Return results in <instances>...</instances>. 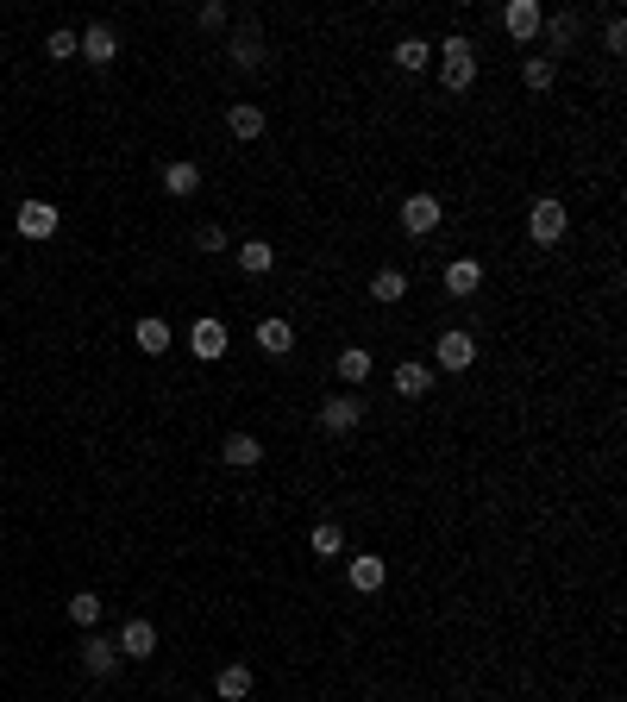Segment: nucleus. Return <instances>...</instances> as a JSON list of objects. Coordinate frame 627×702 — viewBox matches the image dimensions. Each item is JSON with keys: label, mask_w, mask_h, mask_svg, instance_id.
<instances>
[{"label": "nucleus", "mask_w": 627, "mask_h": 702, "mask_svg": "<svg viewBox=\"0 0 627 702\" xmlns=\"http://www.w3.org/2000/svg\"><path fill=\"white\" fill-rule=\"evenodd\" d=\"M439 220H446V207H439V195H408V201H402V232H414V239H427V232H439Z\"/></svg>", "instance_id": "nucleus-5"}, {"label": "nucleus", "mask_w": 627, "mask_h": 702, "mask_svg": "<svg viewBox=\"0 0 627 702\" xmlns=\"http://www.w3.org/2000/svg\"><path fill=\"white\" fill-rule=\"evenodd\" d=\"M226 132H232V138H258V132H264V107H258V101H232Z\"/></svg>", "instance_id": "nucleus-16"}, {"label": "nucleus", "mask_w": 627, "mask_h": 702, "mask_svg": "<svg viewBox=\"0 0 627 702\" xmlns=\"http://www.w3.org/2000/svg\"><path fill=\"white\" fill-rule=\"evenodd\" d=\"M383 583H389V565H383L377 552H358V558H352V590H358V596H377Z\"/></svg>", "instance_id": "nucleus-12"}, {"label": "nucleus", "mask_w": 627, "mask_h": 702, "mask_svg": "<svg viewBox=\"0 0 627 702\" xmlns=\"http://www.w3.org/2000/svg\"><path fill=\"white\" fill-rule=\"evenodd\" d=\"M540 32H546V44H552V51H571V44H577V32H584V13H552Z\"/></svg>", "instance_id": "nucleus-15"}, {"label": "nucleus", "mask_w": 627, "mask_h": 702, "mask_svg": "<svg viewBox=\"0 0 627 702\" xmlns=\"http://www.w3.org/2000/svg\"><path fill=\"white\" fill-rule=\"evenodd\" d=\"M226 19H232V13L220 7V0H207V7H201V26H207V32H220V26H226Z\"/></svg>", "instance_id": "nucleus-33"}, {"label": "nucleus", "mask_w": 627, "mask_h": 702, "mask_svg": "<svg viewBox=\"0 0 627 702\" xmlns=\"http://www.w3.org/2000/svg\"><path fill=\"white\" fill-rule=\"evenodd\" d=\"M396 63H402V69H427V63H433V44H427V38H402V44H396Z\"/></svg>", "instance_id": "nucleus-27"}, {"label": "nucleus", "mask_w": 627, "mask_h": 702, "mask_svg": "<svg viewBox=\"0 0 627 702\" xmlns=\"http://www.w3.org/2000/svg\"><path fill=\"white\" fill-rule=\"evenodd\" d=\"M164 189H170V195H195V189H201V170H195V163H189V157H176V163H164Z\"/></svg>", "instance_id": "nucleus-21"}, {"label": "nucleus", "mask_w": 627, "mask_h": 702, "mask_svg": "<svg viewBox=\"0 0 627 702\" xmlns=\"http://www.w3.org/2000/svg\"><path fill=\"white\" fill-rule=\"evenodd\" d=\"M427 389H433V370H427V364H396V395H408V402H421Z\"/></svg>", "instance_id": "nucleus-18"}, {"label": "nucleus", "mask_w": 627, "mask_h": 702, "mask_svg": "<svg viewBox=\"0 0 627 702\" xmlns=\"http://www.w3.org/2000/svg\"><path fill=\"white\" fill-rule=\"evenodd\" d=\"M439 82H446L452 95H464V88L477 82V51H471V38H446V44H439Z\"/></svg>", "instance_id": "nucleus-1"}, {"label": "nucleus", "mask_w": 627, "mask_h": 702, "mask_svg": "<svg viewBox=\"0 0 627 702\" xmlns=\"http://www.w3.org/2000/svg\"><path fill=\"white\" fill-rule=\"evenodd\" d=\"M138 351L164 358V351H170V320H157V314H145V320H138Z\"/></svg>", "instance_id": "nucleus-19"}, {"label": "nucleus", "mask_w": 627, "mask_h": 702, "mask_svg": "<svg viewBox=\"0 0 627 702\" xmlns=\"http://www.w3.org/2000/svg\"><path fill=\"white\" fill-rule=\"evenodd\" d=\"M521 82L533 88V95H546V88L559 82V63H552V57H527V63H521Z\"/></svg>", "instance_id": "nucleus-23"}, {"label": "nucleus", "mask_w": 627, "mask_h": 702, "mask_svg": "<svg viewBox=\"0 0 627 702\" xmlns=\"http://www.w3.org/2000/svg\"><path fill=\"white\" fill-rule=\"evenodd\" d=\"M189 351H195L201 364L226 358V320H214V314H207V320H195V326H189Z\"/></svg>", "instance_id": "nucleus-6"}, {"label": "nucleus", "mask_w": 627, "mask_h": 702, "mask_svg": "<svg viewBox=\"0 0 627 702\" xmlns=\"http://www.w3.org/2000/svg\"><path fill=\"white\" fill-rule=\"evenodd\" d=\"M69 621H76V627H95V621H101V596H95V590L69 596Z\"/></svg>", "instance_id": "nucleus-29"}, {"label": "nucleus", "mask_w": 627, "mask_h": 702, "mask_svg": "<svg viewBox=\"0 0 627 702\" xmlns=\"http://www.w3.org/2000/svg\"><path fill=\"white\" fill-rule=\"evenodd\" d=\"M565 201H533V214H527V239L533 245H559L565 239Z\"/></svg>", "instance_id": "nucleus-3"}, {"label": "nucleus", "mask_w": 627, "mask_h": 702, "mask_svg": "<svg viewBox=\"0 0 627 702\" xmlns=\"http://www.w3.org/2000/svg\"><path fill=\"white\" fill-rule=\"evenodd\" d=\"M439 370H471L477 364V339L471 333H439Z\"/></svg>", "instance_id": "nucleus-8"}, {"label": "nucleus", "mask_w": 627, "mask_h": 702, "mask_svg": "<svg viewBox=\"0 0 627 702\" xmlns=\"http://www.w3.org/2000/svg\"><path fill=\"white\" fill-rule=\"evenodd\" d=\"M358 420H364L358 395H333V402H320V427H327V433H352Z\"/></svg>", "instance_id": "nucleus-7"}, {"label": "nucleus", "mask_w": 627, "mask_h": 702, "mask_svg": "<svg viewBox=\"0 0 627 702\" xmlns=\"http://www.w3.org/2000/svg\"><path fill=\"white\" fill-rule=\"evenodd\" d=\"M308 546H314L320 558H339V552H345V533H339V521H320V527L308 533Z\"/></svg>", "instance_id": "nucleus-25"}, {"label": "nucleus", "mask_w": 627, "mask_h": 702, "mask_svg": "<svg viewBox=\"0 0 627 702\" xmlns=\"http://www.w3.org/2000/svg\"><path fill=\"white\" fill-rule=\"evenodd\" d=\"M602 51H627V19L609 13V26H602Z\"/></svg>", "instance_id": "nucleus-31"}, {"label": "nucleus", "mask_w": 627, "mask_h": 702, "mask_svg": "<svg viewBox=\"0 0 627 702\" xmlns=\"http://www.w3.org/2000/svg\"><path fill=\"white\" fill-rule=\"evenodd\" d=\"M270 264H276V251H270L264 239H245V245H239V270H245V276H264Z\"/></svg>", "instance_id": "nucleus-24"}, {"label": "nucleus", "mask_w": 627, "mask_h": 702, "mask_svg": "<svg viewBox=\"0 0 627 702\" xmlns=\"http://www.w3.org/2000/svg\"><path fill=\"white\" fill-rule=\"evenodd\" d=\"M13 226H19V239H38V245H44V239L63 226V214H57V201H19Z\"/></svg>", "instance_id": "nucleus-2"}, {"label": "nucleus", "mask_w": 627, "mask_h": 702, "mask_svg": "<svg viewBox=\"0 0 627 702\" xmlns=\"http://www.w3.org/2000/svg\"><path fill=\"white\" fill-rule=\"evenodd\" d=\"M214 690H220V702H245V696H251V671H245V665H220Z\"/></svg>", "instance_id": "nucleus-20"}, {"label": "nucleus", "mask_w": 627, "mask_h": 702, "mask_svg": "<svg viewBox=\"0 0 627 702\" xmlns=\"http://www.w3.org/2000/svg\"><path fill=\"white\" fill-rule=\"evenodd\" d=\"M540 26H546L540 0H508V7H502V32L515 38V44H533V38H540Z\"/></svg>", "instance_id": "nucleus-4"}, {"label": "nucleus", "mask_w": 627, "mask_h": 702, "mask_svg": "<svg viewBox=\"0 0 627 702\" xmlns=\"http://www.w3.org/2000/svg\"><path fill=\"white\" fill-rule=\"evenodd\" d=\"M339 377L358 389V383L370 377V351H358V345H352V351H339Z\"/></svg>", "instance_id": "nucleus-28"}, {"label": "nucleus", "mask_w": 627, "mask_h": 702, "mask_svg": "<svg viewBox=\"0 0 627 702\" xmlns=\"http://www.w3.org/2000/svg\"><path fill=\"white\" fill-rule=\"evenodd\" d=\"M220 458H226V464H239V471H251V464L264 458V446H258V439H251V433H232L226 446H220Z\"/></svg>", "instance_id": "nucleus-22"}, {"label": "nucleus", "mask_w": 627, "mask_h": 702, "mask_svg": "<svg viewBox=\"0 0 627 702\" xmlns=\"http://www.w3.org/2000/svg\"><path fill=\"white\" fill-rule=\"evenodd\" d=\"M258 345L270 351V358H283V351H295V326H289L283 314H270V320H258Z\"/></svg>", "instance_id": "nucleus-14"}, {"label": "nucleus", "mask_w": 627, "mask_h": 702, "mask_svg": "<svg viewBox=\"0 0 627 702\" xmlns=\"http://www.w3.org/2000/svg\"><path fill=\"white\" fill-rule=\"evenodd\" d=\"M370 295H377V301H402L408 295V276L402 270H377V276H370Z\"/></svg>", "instance_id": "nucleus-26"}, {"label": "nucleus", "mask_w": 627, "mask_h": 702, "mask_svg": "<svg viewBox=\"0 0 627 702\" xmlns=\"http://www.w3.org/2000/svg\"><path fill=\"white\" fill-rule=\"evenodd\" d=\"M82 665H88V677H113V671H120V646H113V640H101V634H88V646H82Z\"/></svg>", "instance_id": "nucleus-13"}, {"label": "nucleus", "mask_w": 627, "mask_h": 702, "mask_svg": "<svg viewBox=\"0 0 627 702\" xmlns=\"http://www.w3.org/2000/svg\"><path fill=\"white\" fill-rule=\"evenodd\" d=\"M76 57H88V63H113V57H120V38H113V26H88V32H76Z\"/></svg>", "instance_id": "nucleus-11"}, {"label": "nucleus", "mask_w": 627, "mask_h": 702, "mask_svg": "<svg viewBox=\"0 0 627 702\" xmlns=\"http://www.w3.org/2000/svg\"><path fill=\"white\" fill-rule=\"evenodd\" d=\"M195 251H226V226H201L195 232Z\"/></svg>", "instance_id": "nucleus-32"}, {"label": "nucleus", "mask_w": 627, "mask_h": 702, "mask_svg": "<svg viewBox=\"0 0 627 702\" xmlns=\"http://www.w3.org/2000/svg\"><path fill=\"white\" fill-rule=\"evenodd\" d=\"M113 646H120V659H151V652H157V627L132 615V621L120 627V640H113Z\"/></svg>", "instance_id": "nucleus-9"}, {"label": "nucleus", "mask_w": 627, "mask_h": 702, "mask_svg": "<svg viewBox=\"0 0 627 702\" xmlns=\"http://www.w3.org/2000/svg\"><path fill=\"white\" fill-rule=\"evenodd\" d=\"M226 51H232V63H239V69H258V63H264L258 19H239V32H232V44H226Z\"/></svg>", "instance_id": "nucleus-10"}, {"label": "nucleus", "mask_w": 627, "mask_h": 702, "mask_svg": "<svg viewBox=\"0 0 627 702\" xmlns=\"http://www.w3.org/2000/svg\"><path fill=\"white\" fill-rule=\"evenodd\" d=\"M44 57H51V63H69V57H76V32L57 26L51 38H44Z\"/></svg>", "instance_id": "nucleus-30"}, {"label": "nucleus", "mask_w": 627, "mask_h": 702, "mask_svg": "<svg viewBox=\"0 0 627 702\" xmlns=\"http://www.w3.org/2000/svg\"><path fill=\"white\" fill-rule=\"evenodd\" d=\"M483 289V270L471 264V257H458V264H446V295H477Z\"/></svg>", "instance_id": "nucleus-17"}]
</instances>
